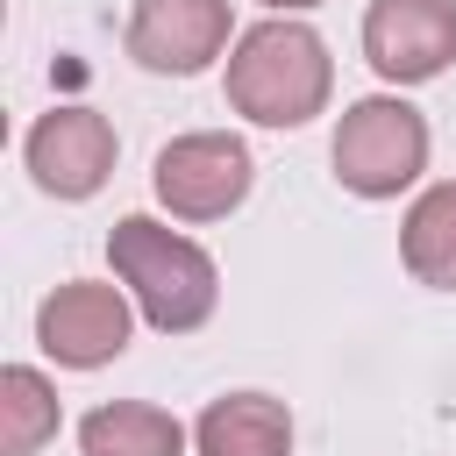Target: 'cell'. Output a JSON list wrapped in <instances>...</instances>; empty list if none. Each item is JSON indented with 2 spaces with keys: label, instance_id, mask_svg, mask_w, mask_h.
Returning <instances> with one entry per match:
<instances>
[{
  "label": "cell",
  "instance_id": "obj_3",
  "mask_svg": "<svg viewBox=\"0 0 456 456\" xmlns=\"http://www.w3.org/2000/svg\"><path fill=\"white\" fill-rule=\"evenodd\" d=\"M428 114L399 93H363L342 107L335 121V142H328V164H335V185L356 192V200H399L420 185L428 171Z\"/></svg>",
  "mask_w": 456,
  "mask_h": 456
},
{
  "label": "cell",
  "instance_id": "obj_8",
  "mask_svg": "<svg viewBox=\"0 0 456 456\" xmlns=\"http://www.w3.org/2000/svg\"><path fill=\"white\" fill-rule=\"evenodd\" d=\"M363 57L385 86H428L456 64V0H370Z\"/></svg>",
  "mask_w": 456,
  "mask_h": 456
},
{
  "label": "cell",
  "instance_id": "obj_1",
  "mask_svg": "<svg viewBox=\"0 0 456 456\" xmlns=\"http://www.w3.org/2000/svg\"><path fill=\"white\" fill-rule=\"evenodd\" d=\"M221 93L228 114H242L249 128H306L335 100V57L299 14H264L235 36Z\"/></svg>",
  "mask_w": 456,
  "mask_h": 456
},
{
  "label": "cell",
  "instance_id": "obj_13",
  "mask_svg": "<svg viewBox=\"0 0 456 456\" xmlns=\"http://www.w3.org/2000/svg\"><path fill=\"white\" fill-rule=\"evenodd\" d=\"M271 14H306V7H321V0H264Z\"/></svg>",
  "mask_w": 456,
  "mask_h": 456
},
{
  "label": "cell",
  "instance_id": "obj_5",
  "mask_svg": "<svg viewBox=\"0 0 456 456\" xmlns=\"http://www.w3.org/2000/svg\"><path fill=\"white\" fill-rule=\"evenodd\" d=\"M135 299L121 278H64L36 306V349L57 370H100L135 342Z\"/></svg>",
  "mask_w": 456,
  "mask_h": 456
},
{
  "label": "cell",
  "instance_id": "obj_6",
  "mask_svg": "<svg viewBox=\"0 0 456 456\" xmlns=\"http://www.w3.org/2000/svg\"><path fill=\"white\" fill-rule=\"evenodd\" d=\"M235 7L228 0H128L121 50L157 78H200L214 57L235 50Z\"/></svg>",
  "mask_w": 456,
  "mask_h": 456
},
{
  "label": "cell",
  "instance_id": "obj_7",
  "mask_svg": "<svg viewBox=\"0 0 456 456\" xmlns=\"http://www.w3.org/2000/svg\"><path fill=\"white\" fill-rule=\"evenodd\" d=\"M21 157H28L36 192H50V200H93L114 178L121 135H114V121L100 107H50V114H36Z\"/></svg>",
  "mask_w": 456,
  "mask_h": 456
},
{
  "label": "cell",
  "instance_id": "obj_11",
  "mask_svg": "<svg viewBox=\"0 0 456 456\" xmlns=\"http://www.w3.org/2000/svg\"><path fill=\"white\" fill-rule=\"evenodd\" d=\"M399 264L428 292H456V178L413 192V207L399 214Z\"/></svg>",
  "mask_w": 456,
  "mask_h": 456
},
{
  "label": "cell",
  "instance_id": "obj_4",
  "mask_svg": "<svg viewBox=\"0 0 456 456\" xmlns=\"http://www.w3.org/2000/svg\"><path fill=\"white\" fill-rule=\"evenodd\" d=\"M150 185H157L171 221H228L256 185V157L235 128H192V135H171L157 150Z\"/></svg>",
  "mask_w": 456,
  "mask_h": 456
},
{
  "label": "cell",
  "instance_id": "obj_12",
  "mask_svg": "<svg viewBox=\"0 0 456 456\" xmlns=\"http://www.w3.org/2000/svg\"><path fill=\"white\" fill-rule=\"evenodd\" d=\"M57 385L36 363H7L0 370V456H36L43 442H57Z\"/></svg>",
  "mask_w": 456,
  "mask_h": 456
},
{
  "label": "cell",
  "instance_id": "obj_9",
  "mask_svg": "<svg viewBox=\"0 0 456 456\" xmlns=\"http://www.w3.org/2000/svg\"><path fill=\"white\" fill-rule=\"evenodd\" d=\"M200 456H292V413L271 392H221L192 420Z\"/></svg>",
  "mask_w": 456,
  "mask_h": 456
},
{
  "label": "cell",
  "instance_id": "obj_10",
  "mask_svg": "<svg viewBox=\"0 0 456 456\" xmlns=\"http://www.w3.org/2000/svg\"><path fill=\"white\" fill-rule=\"evenodd\" d=\"M185 420L150 399H107L78 420V456H185Z\"/></svg>",
  "mask_w": 456,
  "mask_h": 456
},
{
  "label": "cell",
  "instance_id": "obj_2",
  "mask_svg": "<svg viewBox=\"0 0 456 456\" xmlns=\"http://www.w3.org/2000/svg\"><path fill=\"white\" fill-rule=\"evenodd\" d=\"M107 271L128 285L135 314H142L157 335H200V328L214 321V306H221V271H214V256H207L192 235L164 228V221H150V214H121V221L107 228Z\"/></svg>",
  "mask_w": 456,
  "mask_h": 456
}]
</instances>
